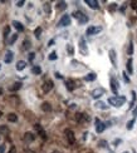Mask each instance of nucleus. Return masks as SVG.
<instances>
[{"mask_svg": "<svg viewBox=\"0 0 137 153\" xmlns=\"http://www.w3.org/2000/svg\"><path fill=\"white\" fill-rule=\"evenodd\" d=\"M125 102H126V97H120V95H115L108 99V103L113 107H121Z\"/></svg>", "mask_w": 137, "mask_h": 153, "instance_id": "1", "label": "nucleus"}, {"mask_svg": "<svg viewBox=\"0 0 137 153\" xmlns=\"http://www.w3.org/2000/svg\"><path fill=\"white\" fill-rule=\"evenodd\" d=\"M73 18H76V19H78V23L79 24H84V23H87L88 21V18L82 13V11H74L73 14Z\"/></svg>", "mask_w": 137, "mask_h": 153, "instance_id": "2", "label": "nucleus"}, {"mask_svg": "<svg viewBox=\"0 0 137 153\" xmlns=\"http://www.w3.org/2000/svg\"><path fill=\"white\" fill-rule=\"evenodd\" d=\"M53 87H54V83H53V80L48 79V80H45V82L43 83V85H42V89H43V92H44V93H49V92L53 89Z\"/></svg>", "mask_w": 137, "mask_h": 153, "instance_id": "3", "label": "nucleus"}, {"mask_svg": "<svg viewBox=\"0 0 137 153\" xmlns=\"http://www.w3.org/2000/svg\"><path fill=\"white\" fill-rule=\"evenodd\" d=\"M102 31V26H89L88 29H87V35H96V34H98V33H101Z\"/></svg>", "mask_w": 137, "mask_h": 153, "instance_id": "4", "label": "nucleus"}, {"mask_svg": "<svg viewBox=\"0 0 137 153\" xmlns=\"http://www.w3.org/2000/svg\"><path fill=\"white\" fill-rule=\"evenodd\" d=\"M64 134H65V137H67L69 144H73V143L76 142V137H74L73 131H71V129H65V131H64Z\"/></svg>", "mask_w": 137, "mask_h": 153, "instance_id": "5", "label": "nucleus"}, {"mask_svg": "<svg viewBox=\"0 0 137 153\" xmlns=\"http://www.w3.org/2000/svg\"><path fill=\"white\" fill-rule=\"evenodd\" d=\"M71 25V16L69 15H63L62 19L58 23V26H68Z\"/></svg>", "mask_w": 137, "mask_h": 153, "instance_id": "6", "label": "nucleus"}, {"mask_svg": "<svg viewBox=\"0 0 137 153\" xmlns=\"http://www.w3.org/2000/svg\"><path fill=\"white\" fill-rule=\"evenodd\" d=\"M106 93V90L103 89V88H97V89H94V90H92V98H94V99H97V98H99V97H102L103 94Z\"/></svg>", "mask_w": 137, "mask_h": 153, "instance_id": "7", "label": "nucleus"}, {"mask_svg": "<svg viewBox=\"0 0 137 153\" xmlns=\"http://www.w3.org/2000/svg\"><path fill=\"white\" fill-rule=\"evenodd\" d=\"M34 128H35V131L38 132V134H39L43 139H47V133H45V131L43 129V127H42L40 124H38V123H37V124L34 126Z\"/></svg>", "mask_w": 137, "mask_h": 153, "instance_id": "8", "label": "nucleus"}, {"mask_svg": "<svg viewBox=\"0 0 137 153\" xmlns=\"http://www.w3.org/2000/svg\"><path fill=\"white\" fill-rule=\"evenodd\" d=\"M76 118H77V122L78 123H84V122H88L89 121V118H88V116L86 113H78L76 116Z\"/></svg>", "mask_w": 137, "mask_h": 153, "instance_id": "9", "label": "nucleus"}, {"mask_svg": "<svg viewBox=\"0 0 137 153\" xmlns=\"http://www.w3.org/2000/svg\"><path fill=\"white\" fill-rule=\"evenodd\" d=\"M96 131H97V133H102L105 129H106V124L103 123V122H101L99 119H96Z\"/></svg>", "mask_w": 137, "mask_h": 153, "instance_id": "10", "label": "nucleus"}, {"mask_svg": "<svg viewBox=\"0 0 137 153\" xmlns=\"http://www.w3.org/2000/svg\"><path fill=\"white\" fill-rule=\"evenodd\" d=\"M79 48H81V52H82L84 55L88 54V48H87V44H86V41H84L83 38H81V40H79Z\"/></svg>", "mask_w": 137, "mask_h": 153, "instance_id": "11", "label": "nucleus"}, {"mask_svg": "<svg viewBox=\"0 0 137 153\" xmlns=\"http://www.w3.org/2000/svg\"><path fill=\"white\" fill-rule=\"evenodd\" d=\"M111 89L117 95V93H118V83H117V80L115 78H111Z\"/></svg>", "mask_w": 137, "mask_h": 153, "instance_id": "12", "label": "nucleus"}, {"mask_svg": "<svg viewBox=\"0 0 137 153\" xmlns=\"http://www.w3.org/2000/svg\"><path fill=\"white\" fill-rule=\"evenodd\" d=\"M34 139H35L34 133H31V132H26V133L24 134V141H25L26 143H30V142H33Z\"/></svg>", "mask_w": 137, "mask_h": 153, "instance_id": "13", "label": "nucleus"}, {"mask_svg": "<svg viewBox=\"0 0 137 153\" xmlns=\"http://www.w3.org/2000/svg\"><path fill=\"white\" fill-rule=\"evenodd\" d=\"M110 59H111V62H112V64H113V67H117V59H116V52H115L113 49H111V50H110Z\"/></svg>", "mask_w": 137, "mask_h": 153, "instance_id": "14", "label": "nucleus"}, {"mask_svg": "<svg viewBox=\"0 0 137 153\" xmlns=\"http://www.w3.org/2000/svg\"><path fill=\"white\" fill-rule=\"evenodd\" d=\"M13 57H14V54H13V52H10V50H8L6 52V54H5V58H4V62L5 63H11V60H13Z\"/></svg>", "mask_w": 137, "mask_h": 153, "instance_id": "15", "label": "nucleus"}, {"mask_svg": "<svg viewBox=\"0 0 137 153\" xmlns=\"http://www.w3.org/2000/svg\"><path fill=\"white\" fill-rule=\"evenodd\" d=\"M86 4L92 9H98V1L96 0H86Z\"/></svg>", "mask_w": 137, "mask_h": 153, "instance_id": "16", "label": "nucleus"}, {"mask_svg": "<svg viewBox=\"0 0 137 153\" xmlns=\"http://www.w3.org/2000/svg\"><path fill=\"white\" fill-rule=\"evenodd\" d=\"M11 24H13V26H14L16 30H19V31H23V30H24V26H23V24H21L20 21H16V20H14Z\"/></svg>", "mask_w": 137, "mask_h": 153, "instance_id": "17", "label": "nucleus"}, {"mask_svg": "<svg viewBox=\"0 0 137 153\" xmlns=\"http://www.w3.org/2000/svg\"><path fill=\"white\" fill-rule=\"evenodd\" d=\"M20 88H21V83H20V82H16V83H14V84L9 88V90H10V92H16V90H19Z\"/></svg>", "mask_w": 137, "mask_h": 153, "instance_id": "18", "label": "nucleus"}, {"mask_svg": "<svg viewBox=\"0 0 137 153\" xmlns=\"http://www.w3.org/2000/svg\"><path fill=\"white\" fill-rule=\"evenodd\" d=\"M65 85H67V89H68L69 92H72V90L74 89V82H73L72 79L65 80Z\"/></svg>", "mask_w": 137, "mask_h": 153, "instance_id": "19", "label": "nucleus"}, {"mask_svg": "<svg viewBox=\"0 0 137 153\" xmlns=\"http://www.w3.org/2000/svg\"><path fill=\"white\" fill-rule=\"evenodd\" d=\"M42 109H43L44 112H50V111H52V106H50V103L44 102V103L42 104Z\"/></svg>", "mask_w": 137, "mask_h": 153, "instance_id": "20", "label": "nucleus"}, {"mask_svg": "<svg viewBox=\"0 0 137 153\" xmlns=\"http://www.w3.org/2000/svg\"><path fill=\"white\" fill-rule=\"evenodd\" d=\"M25 65H26V63H25L24 60H19V62L16 63V69H18V70H23V69L25 68Z\"/></svg>", "mask_w": 137, "mask_h": 153, "instance_id": "21", "label": "nucleus"}, {"mask_svg": "<svg viewBox=\"0 0 137 153\" xmlns=\"http://www.w3.org/2000/svg\"><path fill=\"white\" fill-rule=\"evenodd\" d=\"M96 78H97V75H96L94 73H89L88 75L84 77V80H87V82H92V80H94Z\"/></svg>", "mask_w": 137, "mask_h": 153, "instance_id": "22", "label": "nucleus"}, {"mask_svg": "<svg viewBox=\"0 0 137 153\" xmlns=\"http://www.w3.org/2000/svg\"><path fill=\"white\" fill-rule=\"evenodd\" d=\"M8 121H9V122H13V123L16 122V121H18L16 114H15V113H9V114H8Z\"/></svg>", "mask_w": 137, "mask_h": 153, "instance_id": "23", "label": "nucleus"}, {"mask_svg": "<svg viewBox=\"0 0 137 153\" xmlns=\"http://www.w3.org/2000/svg\"><path fill=\"white\" fill-rule=\"evenodd\" d=\"M127 72H128L130 74H132V73H133V68H132V59H128V60H127Z\"/></svg>", "mask_w": 137, "mask_h": 153, "instance_id": "24", "label": "nucleus"}, {"mask_svg": "<svg viewBox=\"0 0 137 153\" xmlns=\"http://www.w3.org/2000/svg\"><path fill=\"white\" fill-rule=\"evenodd\" d=\"M67 8V3L65 1H59L58 4H57V9L58 10H63V9H65Z\"/></svg>", "mask_w": 137, "mask_h": 153, "instance_id": "25", "label": "nucleus"}, {"mask_svg": "<svg viewBox=\"0 0 137 153\" xmlns=\"http://www.w3.org/2000/svg\"><path fill=\"white\" fill-rule=\"evenodd\" d=\"M96 107L99 108V109H108V106H106L103 102H97L96 103Z\"/></svg>", "mask_w": 137, "mask_h": 153, "instance_id": "26", "label": "nucleus"}, {"mask_svg": "<svg viewBox=\"0 0 137 153\" xmlns=\"http://www.w3.org/2000/svg\"><path fill=\"white\" fill-rule=\"evenodd\" d=\"M16 39H18V34H16V33H14V34H11V38L9 39V41H8V43L11 45V44H14V43H15V40H16Z\"/></svg>", "mask_w": 137, "mask_h": 153, "instance_id": "27", "label": "nucleus"}, {"mask_svg": "<svg viewBox=\"0 0 137 153\" xmlns=\"http://www.w3.org/2000/svg\"><path fill=\"white\" fill-rule=\"evenodd\" d=\"M31 73H34V74H40V73H42V69H40L38 65H35V67L31 68Z\"/></svg>", "mask_w": 137, "mask_h": 153, "instance_id": "28", "label": "nucleus"}, {"mask_svg": "<svg viewBox=\"0 0 137 153\" xmlns=\"http://www.w3.org/2000/svg\"><path fill=\"white\" fill-rule=\"evenodd\" d=\"M23 49H24V50L30 49V41H29V40H24V43H23Z\"/></svg>", "mask_w": 137, "mask_h": 153, "instance_id": "29", "label": "nucleus"}, {"mask_svg": "<svg viewBox=\"0 0 137 153\" xmlns=\"http://www.w3.org/2000/svg\"><path fill=\"white\" fill-rule=\"evenodd\" d=\"M9 33H10V26H5L4 28V39H6L8 38V35H9Z\"/></svg>", "mask_w": 137, "mask_h": 153, "instance_id": "30", "label": "nucleus"}, {"mask_svg": "<svg viewBox=\"0 0 137 153\" xmlns=\"http://www.w3.org/2000/svg\"><path fill=\"white\" fill-rule=\"evenodd\" d=\"M67 52H68L69 55H73V54H74V49H73V46H72L71 44L67 45Z\"/></svg>", "mask_w": 137, "mask_h": 153, "instance_id": "31", "label": "nucleus"}, {"mask_svg": "<svg viewBox=\"0 0 137 153\" xmlns=\"http://www.w3.org/2000/svg\"><path fill=\"white\" fill-rule=\"evenodd\" d=\"M0 133H1V134H8V133H9V129H8V127H5V126H1V127H0Z\"/></svg>", "mask_w": 137, "mask_h": 153, "instance_id": "32", "label": "nucleus"}, {"mask_svg": "<svg viewBox=\"0 0 137 153\" xmlns=\"http://www.w3.org/2000/svg\"><path fill=\"white\" fill-rule=\"evenodd\" d=\"M34 34H35V38L39 39L40 38V34H42V28H37L35 31H34Z\"/></svg>", "mask_w": 137, "mask_h": 153, "instance_id": "33", "label": "nucleus"}, {"mask_svg": "<svg viewBox=\"0 0 137 153\" xmlns=\"http://www.w3.org/2000/svg\"><path fill=\"white\" fill-rule=\"evenodd\" d=\"M127 53H128V55H132V54H133V43H132V41H130V46H128Z\"/></svg>", "mask_w": 137, "mask_h": 153, "instance_id": "34", "label": "nucleus"}, {"mask_svg": "<svg viewBox=\"0 0 137 153\" xmlns=\"http://www.w3.org/2000/svg\"><path fill=\"white\" fill-rule=\"evenodd\" d=\"M44 10H45L47 14H50V4L49 3H45L44 4Z\"/></svg>", "mask_w": 137, "mask_h": 153, "instance_id": "35", "label": "nucleus"}, {"mask_svg": "<svg viewBox=\"0 0 137 153\" xmlns=\"http://www.w3.org/2000/svg\"><path fill=\"white\" fill-rule=\"evenodd\" d=\"M48 58H49V60H55L58 57H57V53H55V52H52V53L49 54V57H48Z\"/></svg>", "mask_w": 137, "mask_h": 153, "instance_id": "36", "label": "nucleus"}, {"mask_svg": "<svg viewBox=\"0 0 137 153\" xmlns=\"http://www.w3.org/2000/svg\"><path fill=\"white\" fill-rule=\"evenodd\" d=\"M133 123H135V119L130 121V122L127 123V129H132V127H133Z\"/></svg>", "mask_w": 137, "mask_h": 153, "instance_id": "37", "label": "nucleus"}, {"mask_svg": "<svg viewBox=\"0 0 137 153\" xmlns=\"http://www.w3.org/2000/svg\"><path fill=\"white\" fill-rule=\"evenodd\" d=\"M131 6H132V8H133V9L137 11V0H136V1H132V3H131Z\"/></svg>", "mask_w": 137, "mask_h": 153, "instance_id": "38", "label": "nucleus"}, {"mask_svg": "<svg viewBox=\"0 0 137 153\" xmlns=\"http://www.w3.org/2000/svg\"><path fill=\"white\" fill-rule=\"evenodd\" d=\"M23 5H24V0H21V1H18V3H16V6H19V8H21Z\"/></svg>", "mask_w": 137, "mask_h": 153, "instance_id": "39", "label": "nucleus"}, {"mask_svg": "<svg viewBox=\"0 0 137 153\" xmlns=\"http://www.w3.org/2000/svg\"><path fill=\"white\" fill-rule=\"evenodd\" d=\"M34 58H35V54H34V53H30V54H29V60L31 62Z\"/></svg>", "mask_w": 137, "mask_h": 153, "instance_id": "40", "label": "nucleus"}, {"mask_svg": "<svg viewBox=\"0 0 137 153\" xmlns=\"http://www.w3.org/2000/svg\"><path fill=\"white\" fill-rule=\"evenodd\" d=\"M122 75H123V79H125V80H126V82L128 83V82H130V79H128V77H127V74H126V73L123 72V74H122Z\"/></svg>", "mask_w": 137, "mask_h": 153, "instance_id": "41", "label": "nucleus"}, {"mask_svg": "<svg viewBox=\"0 0 137 153\" xmlns=\"http://www.w3.org/2000/svg\"><path fill=\"white\" fill-rule=\"evenodd\" d=\"M8 153H16V148H15V147L13 146V147L10 148V151H9V152H8Z\"/></svg>", "mask_w": 137, "mask_h": 153, "instance_id": "42", "label": "nucleus"}, {"mask_svg": "<svg viewBox=\"0 0 137 153\" xmlns=\"http://www.w3.org/2000/svg\"><path fill=\"white\" fill-rule=\"evenodd\" d=\"M4 152H5V146L1 144V146H0V153H4Z\"/></svg>", "mask_w": 137, "mask_h": 153, "instance_id": "43", "label": "nucleus"}, {"mask_svg": "<svg viewBox=\"0 0 137 153\" xmlns=\"http://www.w3.org/2000/svg\"><path fill=\"white\" fill-rule=\"evenodd\" d=\"M53 43H54V40H53V39H52V40H50V41H49V43H48V46H52V44H53Z\"/></svg>", "mask_w": 137, "mask_h": 153, "instance_id": "44", "label": "nucleus"}, {"mask_svg": "<svg viewBox=\"0 0 137 153\" xmlns=\"http://www.w3.org/2000/svg\"><path fill=\"white\" fill-rule=\"evenodd\" d=\"M55 75H57V78H62V75H60L59 73H55Z\"/></svg>", "mask_w": 137, "mask_h": 153, "instance_id": "45", "label": "nucleus"}, {"mask_svg": "<svg viewBox=\"0 0 137 153\" xmlns=\"http://www.w3.org/2000/svg\"><path fill=\"white\" fill-rule=\"evenodd\" d=\"M1 94H3V89L0 88V95H1Z\"/></svg>", "mask_w": 137, "mask_h": 153, "instance_id": "46", "label": "nucleus"}, {"mask_svg": "<svg viewBox=\"0 0 137 153\" xmlns=\"http://www.w3.org/2000/svg\"><path fill=\"white\" fill-rule=\"evenodd\" d=\"M1 116H3V113H1V111H0V117H1Z\"/></svg>", "mask_w": 137, "mask_h": 153, "instance_id": "47", "label": "nucleus"}, {"mask_svg": "<svg viewBox=\"0 0 137 153\" xmlns=\"http://www.w3.org/2000/svg\"><path fill=\"white\" fill-rule=\"evenodd\" d=\"M53 153H58V152H53Z\"/></svg>", "mask_w": 137, "mask_h": 153, "instance_id": "48", "label": "nucleus"}, {"mask_svg": "<svg viewBox=\"0 0 137 153\" xmlns=\"http://www.w3.org/2000/svg\"><path fill=\"white\" fill-rule=\"evenodd\" d=\"M0 67H1V64H0Z\"/></svg>", "mask_w": 137, "mask_h": 153, "instance_id": "49", "label": "nucleus"}, {"mask_svg": "<svg viewBox=\"0 0 137 153\" xmlns=\"http://www.w3.org/2000/svg\"><path fill=\"white\" fill-rule=\"evenodd\" d=\"M125 153H127V152H125Z\"/></svg>", "mask_w": 137, "mask_h": 153, "instance_id": "50", "label": "nucleus"}]
</instances>
